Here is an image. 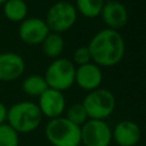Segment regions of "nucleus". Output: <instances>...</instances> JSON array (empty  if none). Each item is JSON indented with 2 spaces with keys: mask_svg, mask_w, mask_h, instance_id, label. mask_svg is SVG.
Masks as SVG:
<instances>
[{
  "mask_svg": "<svg viewBox=\"0 0 146 146\" xmlns=\"http://www.w3.org/2000/svg\"><path fill=\"white\" fill-rule=\"evenodd\" d=\"M91 62L100 67H111L119 64L125 52L124 39L119 31L103 29L88 43Z\"/></svg>",
  "mask_w": 146,
  "mask_h": 146,
  "instance_id": "obj_1",
  "label": "nucleus"
},
{
  "mask_svg": "<svg viewBox=\"0 0 146 146\" xmlns=\"http://www.w3.org/2000/svg\"><path fill=\"white\" fill-rule=\"evenodd\" d=\"M7 121L17 133H29L40 125L42 114L38 104L25 100L8 108Z\"/></svg>",
  "mask_w": 146,
  "mask_h": 146,
  "instance_id": "obj_2",
  "label": "nucleus"
},
{
  "mask_svg": "<svg viewBox=\"0 0 146 146\" xmlns=\"http://www.w3.org/2000/svg\"><path fill=\"white\" fill-rule=\"evenodd\" d=\"M44 135L52 146L81 145V127L72 123L65 116L49 120L44 128Z\"/></svg>",
  "mask_w": 146,
  "mask_h": 146,
  "instance_id": "obj_3",
  "label": "nucleus"
},
{
  "mask_svg": "<svg viewBox=\"0 0 146 146\" xmlns=\"http://www.w3.org/2000/svg\"><path fill=\"white\" fill-rule=\"evenodd\" d=\"M75 70L76 67L72 60L58 57L48 65L43 76L49 88L63 92L74 84Z\"/></svg>",
  "mask_w": 146,
  "mask_h": 146,
  "instance_id": "obj_4",
  "label": "nucleus"
},
{
  "mask_svg": "<svg viewBox=\"0 0 146 146\" xmlns=\"http://www.w3.org/2000/svg\"><path fill=\"white\" fill-rule=\"evenodd\" d=\"M115 97L112 91L105 88H98L89 91L82 100V105L89 119L104 120L112 115L115 110Z\"/></svg>",
  "mask_w": 146,
  "mask_h": 146,
  "instance_id": "obj_5",
  "label": "nucleus"
},
{
  "mask_svg": "<svg viewBox=\"0 0 146 146\" xmlns=\"http://www.w3.org/2000/svg\"><path fill=\"white\" fill-rule=\"evenodd\" d=\"M78 19V11L73 3L70 1L59 0L52 3L44 17V22L50 32L62 33L68 31L75 24Z\"/></svg>",
  "mask_w": 146,
  "mask_h": 146,
  "instance_id": "obj_6",
  "label": "nucleus"
},
{
  "mask_svg": "<svg viewBox=\"0 0 146 146\" xmlns=\"http://www.w3.org/2000/svg\"><path fill=\"white\" fill-rule=\"evenodd\" d=\"M112 129L104 120L89 119L81 127V144L83 146H110Z\"/></svg>",
  "mask_w": 146,
  "mask_h": 146,
  "instance_id": "obj_7",
  "label": "nucleus"
},
{
  "mask_svg": "<svg viewBox=\"0 0 146 146\" xmlns=\"http://www.w3.org/2000/svg\"><path fill=\"white\" fill-rule=\"evenodd\" d=\"M49 27L44 19L39 17H26L19 23L18 36L26 44H41L49 33Z\"/></svg>",
  "mask_w": 146,
  "mask_h": 146,
  "instance_id": "obj_8",
  "label": "nucleus"
},
{
  "mask_svg": "<svg viewBox=\"0 0 146 146\" xmlns=\"http://www.w3.org/2000/svg\"><path fill=\"white\" fill-rule=\"evenodd\" d=\"M38 106L42 116L51 120L62 116L66 107V100L62 91L48 88L41 96H39Z\"/></svg>",
  "mask_w": 146,
  "mask_h": 146,
  "instance_id": "obj_9",
  "label": "nucleus"
},
{
  "mask_svg": "<svg viewBox=\"0 0 146 146\" xmlns=\"http://www.w3.org/2000/svg\"><path fill=\"white\" fill-rule=\"evenodd\" d=\"M25 71L24 58L14 51L0 52V80L10 82L17 80Z\"/></svg>",
  "mask_w": 146,
  "mask_h": 146,
  "instance_id": "obj_10",
  "label": "nucleus"
},
{
  "mask_svg": "<svg viewBox=\"0 0 146 146\" xmlns=\"http://www.w3.org/2000/svg\"><path fill=\"white\" fill-rule=\"evenodd\" d=\"M102 82L103 71L102 67L97 64L90 62L88 64H83L76 67L74 83H76L78 87H80L81 89L92 91L95 89L100 88Z\"/></svg>",
  "mask_w": 146,
  "mask_h": 146,
  "instance_id": "obj_11",
  "label": "nucleus"
},
{
  "mask_svg": "<svg viewBox=\"0 0 146 146\" xmlns=\"http://www.w3.org/2000/svg\"><path fill=\"white\" fill-rule=\"evenodd\" d=\"M140 137L139 125L131 120H122L112 129V140L117 146H137Z\"/></svg>",
  "mask_w": 146,
  "mask_h": 146,
  "instance_id": "obj_12",
  "label": "nucleus"
},
{
  "mask_svg": "<svg viewBox=\"0 0 146 146\" xmlns=\"http://www.w3.org/2000/svg\"><path fill=\"white\" fill-rule=\"evenodd\" d=\"M100 16L107 29L119 31L128 23V9L119 0L107 1L104 3Z\"/></svg>",
  "mask_w": 146,
  "mask_h": 146,
  "instance_id": "obj_13",
  "label": "nucleus"
},
{
  "mask_svg": "<svg viewBox=\"0 0 146 146\" xmlns=\"http://www.w3.org/2000/svg\"><path fill=\"white\" fill-rule=\"evenodd\" d=\"M64 38L60 33L49 32L44 40L41 42L43 54L49 58H58L64 50Z\"/></svg>",
  "mask_w": 146,
  "mask_h": 146,
  "instance_id": "obj_14",
  "label": "nucleus"
},
{
  "mask_svg": "<svg viewBox=\"0 0 146 146\" xmlns=\"http://www.w3.org/2000/svg\"><path fill=\"white\" fill-rule=\"evenodd\" d=\"M3 15L14 23H21L27 16L29 7L24 0H7L3 5Z\"/></svg>",
  "mask_w": 146,
  "mask_h": 146,
  "instance_id": "obj_15",
  "label": "nucleus"
},
{
  "mask_svg": "<svg viewBox=\"0 0 146 146\" xmlns=\"http://www.w3.org/2000/svg\"><path fill=\"white\" fill-rule=\"evenodd\" d=\"M48 84L44 80V76L39 74H32L26 76L22 82V90L32 97H39L41 96L47 89Z\"/></svg>",
  "mask_w": 146,
  "mask_h": 146,
  "instance_id": "obj_16",
  "label": "nucleus"
},
{
  "mask_svg": "<svg viewBox=\"0 0 146 146\" xmlns=\"http://www.w3.org/2000/svg\"><path fill=\"white\" fill-rule=\"evenodd\" d=\"M104 0H75V9L82 16L88 18H94L100 15Z\"/></svg>",
  "mask_w": 146,
  "mask_h": 146,
  "instance_id": "obj_17",
  "label": "nucleus"
},
{
  "mask_svg": "<svg viewBox=\"0 0 146 146\" xmlns=\"http://www.w3.org/2000/svg\"><path fill=\"white\" fill-rule=\"evenodd\" d=\"M68 121H71L72 123L82 127L88 120V114L82 105V103H74L72 104L67 110H66V116H65Z\"/></svg>",
  "mask_w": 146,
  "mask_h": 146,
  "instance_id": "obj_18",
  "label": "nucleus"
},
{
  "mask_svg": "<svg viewBox=\"0 0 146 146\" xmlns=\"http://www.w3.org/2000/svg\"><path fill=\"white\" fill-rule=\"evenodd\" d=\"M18 133L8 124H0V146H18Z\"/></svg>",
  "mask_w": 146,
  "mask_h": 146,
  "instance_id": "obj_19",
  "label": "nucleus"
},
{
  "mask_svg": "<svg viewBox=\"0 0 146 146\" xmlns=\"http://www.w3.org/2000/svg\"><path fill=\"white\" fill-rule=\"evenodd\" d=\"M90 62H91V56H90V51L88 49V46H81L74 50V52H73L74 65L76 64L78 66H80L83 64H88Z\"/></svg>",
  "mask_w": 146,
  "mask_h": 146,
  "instance_id": "obj_20",
  "label": "nucleus"
},
{
  "mask_svg": "<svg viewBox=\"0 0 146 146\" xmlns=\"http://www.w3.org/2000/svg\"><path fill=\"white\" fill-rule=\"evenodd\" d=\"M7 113H8V108L2 102H0V124H3L7 121Z\"/></svg>",
  "mask_w": 146,
  "mask_h": 146,
  "instance_id": "obj_21",
  "label": "nucleus"
},
{
  "mask_svg": "<svg viewBox=\"0 0 146 146\" xmlns=\"http://www.w3.org/2000/svg\"><path fill=\"white\" fill-rule=\"evenodd\" d=\"M6 1H7V0H0V5H3Z\"/></svg>",
  "mask_w": 146,
  "mask_h": 146,
  "instance_id": "obj_22",
  "label": "nucleus"
},
{
  "mask_svg": "<svg viewBox=\"0 0 146 146\" xmlns=\"http://www.w3.org/2000/svg\"><path fill=\"white\" fill-rule=\"evenodd\" d=\"M105 2H107V1H113V0H104Z\"/></svg>",
  "mask_w": 146,
  "mask_h": 146,
  "instance_id": "obj_23",
  "label": "nucleus"
},
{
  "mask_svg": "<svg viewBox=\"0 0 146 146\" xmlns=\"http://www.w3.org/2000/svg\"><path fill=\"white\" fill-rule=\"evenodd\" d=\"M63 1H71V0H63Z\"/></svg>",
  "mask_w": 146,
  "mask_h": 146,
  "instance_id": "obj_24",
  "label": "nucleus"
},
{
  "mask_svg": "<svg viewBox=\"0 0 146 146\" xmlns=\"http://www.w3.org/2000/svg\"><path fill=\"white\" fill-rule=\"evenodd\" d=\"M80 146H81V145H80Z\"/></svg>",
  "mask_w": 146,
  "mask_h": 146,
  "instance_id": "obj_25",
  "label": "nucleus"
}]
</instances>
